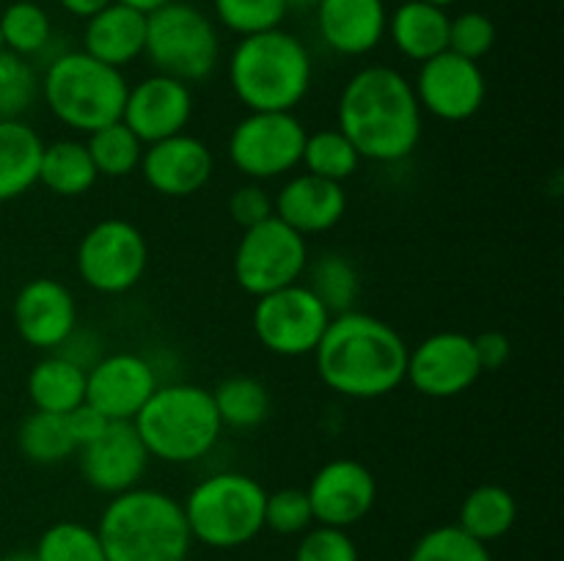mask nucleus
Listing matches in <instances>:
<instances>
[{
	"label": "nucleus",
	"mask_w": 564,
	"mask_h": 561,
	"mask_svg": "<svg viewBox=\"0 0 564 561\" xmlns=\"http://www.w3.org/2000/svg\"><path fill=\"white\" fill-rule=\"evenodd\" d=\"M336 130L356 146L361 160H405L422 138V108L408 77L391 66L356 72L339 97Z\"/></svg>",
	"instance_id": "obj_1"
},
{
	"label": "nucleus",
	"mask_w": 564,
	"mask_h": 561,
	"mask_svg": "<svg viewBox=\"0 0 564 561\" xmlns=\"http://www.w3.org/2000/svg\"><path fill=\"white\" fill-rule=\"evenodd\" d=\"M408 344L389 322L361 311L330 317L317 350V374L350 399H378L405 380Z\"/></svg>",
	"instance_id": "obj_2"
},
{
	"label": "nucleus",
	"mask_w": 564,
	"mask_h": 561,
	"mask_svg": "<svg viewBox=\"0 0 564 561\" xmlns=\"http://www.w3.org/2000/svg\"><path fill=\"white\" fill-rule=\"evenodd\" d=\"M97 534L108 561H185L193 544L180 501L141 487L113 495Z\"/></svg>",
	"instance_id": "obj_3"
},
{
	"label": "nucleus",
	"mask_w": 564,
	"mask_h": 561,
	"mask_svg": "<svg viewBox=\"0 0 564 561\" xmlns=\"http://www.w3.org/2000/svg\"><path fill=\"white\" fill-rule=\"evenodd\" d=\"M229 80L237 99L251 113L281 110L292 113L312 86V58L292 33L264 31L242 36L229 64Z\"/></svg>",
	"instance_id": "obj_4"
},
{
	"label": "nucleus",
	"mask_w": 564,
	"mask_h": 561,
	"mask_svg": "<svg viewBox=\"0 0 564 561\" xmlns=\"http://www.w3.org/2000/svg\"><path fill=\"white\" fill-rule=\"evenodd\" d=\"M132 427L149 457L182 465L207 457L218 443L224 424L207 388L174 383L154 388L147 405L132 418Z\"/></svg>",
	"instance_id": "obj_5"
},
{
	"label": "nucleus",
	"mask_w": 564,
	"mask_h": 561,
	"mask_svg": "<svg viewBox=\"0 0 564 561\" xmlns=\"http://www.w3.org/2000/svg\"><path fill=\"white\" fill-rule=\"evenodd\" d=\"M127 80L119 69L91 58L88 53H64L50 64L42 97L50 113L66 127L97 132L121 121L127 102Z\"/></svg>",
	"instance_id": "obj_6"
},
{
	"label": "nucleus",
	"mask_w": 564,
	"mask_h": 561,
	"mask_svg": "<svg viewBox=\"0 0 564 561\" xmlns=\"http://www.w3.org/2000/svg\"><path fill=\"white\" fill-rule=\"evenodd\" d=\"M264 493L246 473H215L187 493L185 512L191 537L209 548L229 550L248 544L264 528Z\"/></svg>",
	"instance_id": "obj_7"
},
{
	"label": "nucleus",
	"mask_w": 564,
	"mask_h": 561,
	"mask_svg": "<svg viewBox=\"0 0 564 561\" xmlns=\"http://www.w3.org/2000/svg\"><path fill=\"white\" fill-rule=\"evenodd\" d=\"M158 75H169L182 82L204 80L218 61V33L213 22L187 3H165L147 14V44Z\"/></svg>",
	"instance_id": "obj_8"
},
{
	"label": "nucleus",
	"mask_w": 564,
	"mask_h": 561,
	"mask_svg": "<svg viewBox=\"0 0 564 561\" xmlns=\"http://www.w3.org/2000/svg\"><path fill=\"white\" fill-rule=\"evenodd\" d=\"M306 264V237L292 231L273 215L242 231L235 251V278L248 295L262 297L297 284Z\"/></svg>",
	"instance_id": "obj_9"
},
{
	"label": "nucleus",
	"mask_w": 564,
	"mask_h": 561,
	"mask_svg": "<svg viewBox=\"0 0 564 561\" xmlns=\"http://www.w3.org/2000/svg\"><path fill=\"white\" fill-rule=\"evenodd\" d=\"M147 237L130 220L108 218L86 231L77 245V273L83 284L102 295L132 289L147 273Z\"/></svg>",
	"instance_id": "obj_10"
},
{
	"label": "nucleus",
	"mask_w": 564,
	"mask_h": 561,
	"mask_svg": "<svg viewBox=\"0 0 564 561\" xmlns=\"http://www.w3.org/2000/svg\"><path fill=\"white\" fill-rule=\"evenodd\" d=\"M330 322V311L308 286L297 284L257 297L253 333L264 350L284 358L312 355Z\"/></svg>",
	"instance_id": "obj_11"
},
{
	"label": "nucleus",
	"mask_w": 564,
	"mask_h": 561,
	"mask_svg": "<svg viewBox=\"0 0 564 561\" xmlns=\"http://www.w3.org/2000/svg\"><path fill=\"white\" fill-rule=\"evenodd\" d=\"M306 135L295 113L257 110L231 132L229 157L240 174L251 179H273L301 165Z\"/></svg>",
	"instance_id": "obj_12"
},
{
	"label": "nucleus",
	"mask_w": 564,
	"mask_h": 561,
	"mask_svg": "<svg viewBox=\"0 0 564 561\" xmlns=\"http://www.w3.org/2000/svg\"><path fill=\"white\" fill-rule=\"evenodd\" d=\"M482 374L474 339L455 330L427 336L408 352L405 380L430 399H452L471 388Z\"/></svg>",
	"instance_id": "obj_13"
},
{
	"label": "nucleus",
	"mask_w": 564,
	"mask_h": 561,
	"mask_svg": "<svg viewBox=\"0 0 564 561\" xmlns=\"http://www.w3.org/2000/svg\"><path fill=\"white\" fill-rule=\"evenodd\" d=\"M413 94L419 99V108L433 113L435 119L466 121L482 108L488 82H485L477 61H468L444 50V53L424 61Z\"/></svg>",
	"instance_id": "obj_14"
},
{
	"label": "nucleus",
	"mask_w": 564,
	"mask_h": 561,
	"mask_svg": "<svg viewBox=\"0 0 564 561\" xmlns=\"http://www.w3.org/2000/svg\"><path fill=\"white\" fill-rule=\"evenodd\" d=\"M312 515L319 526L350 528L372 512L378 501V482L358 460H330L314 473L306 490Z\"/></svg>",
	"instance_id": "obj_15"
},
{
	"label": "nucleus",
	"mask_w": 564,
	"mask_h": 561,
	"mask_svg": "<svg viewBox=\"0 0 564 561\" xmlns=\"http://www.w3.org/2000/svg\"><path fill=\"white\" fill-rule=\"evenodd\" d=\"M154 388V369L135 352H116L86 369V405H91L105 421H132Z\"/></svg>",
	"instance_id": "obj_16"
},
{
	"label": "nucleus",
	"mask_w": 564,
	"mask_h": 561,
	"mask_svg": "<svg viewBox=\"0 0 564 561\" xmlns=\"http://www.w3.org/2000/svg\"><path fill=\"white\" fill-rule=\"evenodd\" d=\"M193 113V97L187 82L169 75H152L127 88L121 121L135 132L141 143H158L185 132Z\"/></svg>",
	"instance_id": "obj_17"
},
{
	"label": "nucleus",
	"mask_w": 564,
	"mask_h": 561,
	"mask_svg": "<svg viewBox=\"0 0 564 561\" xmlns=\"http://www.w3.org/2000/svg\"><path fill=\"white\" fill-rule=\"evenodd\" d=\"M77 451H80L83 479L105 495H119L138 487L149 462L132 421H110L99 438Z\"/></svg>",
	"instance_id": "obj_18"
},
{
	"label": "nucleus",
	"mask_w": 564,
	"mask_h": 561,
	"mask_svg": "<svg viewBox=\"0 0 564 561\" xmlns=\"http://www.w3.org/2000/svg\"><path fill=\"white\" fill-rule=\"evenodd\" d=\"M138 168L143 170V179L154 193L185 198L202 190L213 179L215 160L207 143L180 132L165 141L149 143Z\"/></svg>",
	"instance_id": "obj_19"
},
{
	"label": "nucleus",
	"mask_w": 564,
	"mask_h": 561,
	"mask_svg": "<svg viewBox=\"0 0 564 561\" xmlns=\"http://www.w3.org/2000/svg\"><path fill=\"white\" fill-rule=\"evenodd\" d=\"M14 328L36 350L64 346L77 328L75 297L53 278L28 280L14 300Z\"/></svg>",
	"instance_id": "obj_20"
},
{
	"label": "nucleus",
	"mask_w": 564,
	"mask_h": 561,
	"mask_svg": "<svg viewBox=\"0 0 564 561\" xmlns=\"http://www.w3.org/2000/svg\"><path fill=\"white\" fill-rule=\"evenodd\" d=\"M347 196L339 182L297 174L286 182L273 201V215L301 237L323 234L345 218Z\"/></svg>",
	"instance_id": "obj_21"
},
{
	"label": "nucleus",
	"mask_w": 564,
	"mask_h": 561,
	"mask_svg": "<svg viewBox=\"0 0 564 561\" xmlns=\"http://www.w3.org/2000/svg\"><path fill=\"white\" fill-rule=\"evenodd\" d=\"M319 33L336 53H369L386 33L383 0H319Z\"/></svg>",
	"instance_id": "obj_22"
},
{
	"label": "nucleus",
	"mask_w": 564,
	"mask_h": 561,
	"mask_svg": "<svg viewBox=\"0 0 564 561\" xmlns=\"http://www.w3.org/2000/svg\"><path fill=\"white\" fill-rule=\"evenodd\" d=\"M83 44L91 58L121 69L143 53L147 44V14L130 9V6L110 3L94 16H88Z\"/></svg>",
	"instance_id": "obj_23"
},
{
	"label": "nucleus",
	"mask_w": 564,
	"mask_h": 561,
	"mask_svg": "<svg viewBox=\"0 0 564 561\" xmlns=\"http://www.w3.org/2000/svg\"><path fill=\"white\" fill-rule=\"evenodd\" d=\"M44 143L20 119H0V204L20 198L39 182Z\"/></svg>",
	"instance_id": "obj_24"
},
{
	"label": "nucleus",
	"mask_w": 564,
	"mask_h": 561,
	"mask_svg": "<svg viewBox=\"0 0 564 561\" xmlns=\"http://www.w3.org/2000/svg\"><path fill=\"white\" fill-rule=\"evenodd\" d=\"M28 399L33 410L66 416L86 402V369L66 355L44 358L28 374Z\"/></svg>",
	"instance_id": "obj_25"
},
{
	"label": "nucleus",
	"mask_w": 564,
	"mask_h": 561,
	"mask_svg": "<svg viewBox=\"0 0 564 561\" xmlns=\"http://www.w3.org/2000/svg\"><path fill=\"white\" fill-rule=\"evenodd\" d=\"M391 38L402 55L424 64L446 50L449 16L438 6H430L424 0H408L391 16Z\"/></svg>",
	"instance_id": "obj_26"
},
{
	"label": "nucleus",
	"mask_w": 564,
	"mask_h": 561,
	"mask_svg": "<svg viewBox=\"0 0 564 561\" xmlns=\"http://www.w3.org/2000/svg\"><path fill=\"white\" fill-rule=\"evenodd\" d=\"M518 520V504L516 495L501 484H479L477 490L466 495L460 506V520L457 526L468 534V537L479 539V542H494L501 539Z\"/></svg>",
	"instance_id": "obj_27"
},
{
	"label": "nucleus",
	"mask_w": 564,
	"mask_h": 561,
	"mask_svg": "<svg viewBox=\"0 0 564 561\" xmlns=\"http://www.w3.org/2000/svg\"><path fill=\"white\" fill-rule=\"evenodd\" d=\"M97 176L99 174L94 168L86 143L55 141L44 146L42 163H39V182L55 196H83V193L91 190Z\"/></svg>",
	"instance_id": "obj_28"
},
{
	"label": "nucleus",
	"mask_w": 564,
	"mask_h": 561,
	"mask_svg": "<svg viewBox=\"0 0 564 561\" xmlns=\"http://www.w3.org/2000/svg\"><path fill=\"white\" fill-rule=\"evenodd\" d=\"M17 446H20L22 457L36 462V465H55V462H64L66 457H72L77 451L66 416L44 410H33L20 424Z\"/></svg>",
	"instance_id": "obj_29"
},
{
	"label": "nucleus",
	"mask_w": 564,
	"mask_h": 561,
	"mask_svg": "<svg viewBox=\"0 0 564 561\" xmlns=\"http://www.w3.org/2000/svg\"><path fill=\"white\" fill-rule=\"evenodd\" d=\"M215 402V410L224 427L231 429H253L268 418L270 413V394L259 380L235 374L226 377L224 383L209 391Z\"/></svg>",
	"instance_id": "obj_30"
},
{
	"label": "nucleus",
	"mask_w": 564,
	"mask_h": 561,
	"mask_svg": "<svg viewBox=\"0 0 564 561\" xmlns=\"http://www.w3.org/2000/svg\"><path fill=\"white\" fill-rule=\"evenodd\" d=\"M86 148L91 154V163L97 168V174L110 176V179L132 174L141 165L143 157V143L138 141L135 132L124 121H113V124L91 132Z\"/></svg>",
	"instance_id": "obj_31"
},
{
	"label": "nucleus",
	"mask_w": 564,
	"mask_h": 561,
	"mask_svg": "<svg viewBox=\"0 0 564 561\" xmlns=\"http://www.w3.org/2000/svg\"><path fill=\"white\" fill-rule=\"evenodd\" d=\"M301 163L306 165V174L341 185V182L356 174L361 157L339 130H319L314 135H306Z\"/></svg>",
	"instance_id": "obj_32"
},
{
	"label": "nucleus",
	"mask_w": 564,
	"mask_h": 561,
	"mask_svg": "<svg viewBox=\"0 0 564 561\" xmlns=\"http://www.w3.org/2000/svg\"><path fill=\"white\" fill-rule=\"evenodd\" d=\"M306 286L328 308L330 317L352 311V302L358 300V289H361L356 267L345 256H336V253L317 258V264L308 273Z\"/></svg>",
	"instance_id": "obj_33"
},
{
	"label": "nucleus",
	"mask_w": 564,
	"mask_h": 561,
	"mask_svg": "<svg viewBox=\"0 0 564 561\" xmlns=\"http://www.w3.org/2000/svg\"><path fill=\"white\" fill-rule=\"evenodd\" d=\"M33 553L39 561H108L97 528L72 520L50 526Z\"/></svg>",
	"instance_id": "obj_34"
},
{
	"label": "nucleus",
	"mask_w": 564,
	"mask_h": 561,
	"mask_svg": "<svg viewBox=\"0 0 564 561\" xmlns=\"http://www.w3.org/2000/svg\"><path fill=\"white\" fill-rule=\"evenodd\" d=\"M0 38L9 47V53L33 55L44 50L50 42V16L42 6L31 0L11 3L0 16Z\"/></svg>",
	"instance_id": "obj_35"
},
{
	"label": "nucleus",
	"mask_w": 564,
	"mask_h": 561,
	"mask_svg": "<svg viewBox=\"0 0 564 561\" xmlns=\"http://www.w3.org/2000/svg\"><path fill=\"white\" fill-rule=\"evenodd\" d=\"M408 561H494V556L488 544L468 537L460 526H438L413 544Z\"/></svg>",
	"instance_id": "obj_36"
},
{
	"label": "nucleus",
	"mask_w": 564,
	"mask_h": 561,
	"mask_svg": "<svg viewBox=\"0 0 564 561\" xmlns=\"http://www.w3.org/2000/svg\"><path fill=\"white\" fill-rule=\"evenodd\" d=\"M218 20L240 36H253L279 28L284 20V0H215Z\"/></svg>",
	"instance_id": "obj_37"
},
{
	"label": "nucleus",
	"mask_w": 564,
	"mask_h": 561,
	"mask_svg": "<svg viewBox=\"0 0 564 561\" xmlns=\"http://www.w3.org/2000/svg\"><path fill=\"white\" fill-rule=\"evenodd\" d=\"M36 75L17 53H0V119H17L36 97Z\"/></svg>",
	"instance_id": "obj_38"
},
{
	"label": "nucleus",
	"mask_w": 564,
	"mask_h": 561,
	"mask_svg": "<svg viewBox=\"0 0 564 561\" xmlns=\"http://www.w3.org/2000/svg\"><path fill=\"white\" fill-rule=\"evenodd\" d=\"M312 522L314 515L306 490L286 487L279 493H268V498H264V528H270V531L290 537V534L308 531Z\"/></svg>",
	"instance_id": "obj_39"
},
{
	"label": "nucleus",
	"mask_w": 564,
	"mask_h": 561,
	"mask_svg": "<svg viewBox=\"0 0 564 561\" xmlns=\"http://www.w3.org/2000/svg\"><path fill=\"white\" fill-rule=\"evenodd\" d=\"M496 44V25L488 14L479 11H466V14L449 20V38L446 50L463 55L468 61H479L488 55Z\"/></svg>",
	"instance_id": "obj_40"
},
{
	"label": "nucleus",
	"mask_w": 564,
	"mask_h": 561,
	"mask_svg": "<svg viewBox=\"0 0 564 561\" xmlns=\"http://www.w3.org/2000/svg\"><path fill=\"white\" fill-rule=\"evenodd\" d=\"M295 561H361L347 528L317 526L297 544Z\"/></svg>",
	"instance_id": "obj_41"
},
{
	"label": "nucleus",
	"mask_w": 564,
	"mask_h": 561,
	"mask_svg": "<svg viewBox=\"0 0 564 561\" xmlns=\"http://www.w3.org/2000/svg\"><path fill=\"white\" fill-rule=\"evenodd\" d=\"M229 215L237 226H242V231L251 229V226L262 223V220L273 218V198L262 190L259 185H246L240 190L231 193L229 198Z\"/></svg>",
	"instance_id": "obj_42"
},
{
	"label": "nucleus",
	"mask_w": 564,
	"mask_h": 561,
	"mask_svg": "<svg viewBox=\"0 0 564 561\" xmlns=\"http://www.w3.org/2000/svg\"><path fill=\"white\" fill-rule=\"evenodd\" d=\"M474 350H477V361L482 366V372H499L510 361L512 344L499 330H485V333H479L474 339Z\"/></svg>",
	"instance_id": "obj_43"
},
{
	"label": "nucleus",
	"mask_w": 564,
	"mask_h": 561,
	"mask_svg": "<svg viewBox=\"0 0 564 561\" xmlns=\"http://www.w3.org/2000/svg\"><path fill=\"white\" fill-rule=\"evenodd\" d=\"M66 421H69L72 438H75L77 449H83V446L91 443L94 438H99V435H102V429L110 424V421H105V418L99 416L91 405H86V402H83L80 407H75L72 413H66Z\"/></svg>",
	"instance_id": "obj_44"
},
{
	"label": "nucleus",
	"mask_w": 564,
	"mask_h": 561,
	"mask_svg": "<svg viewBox=\"0 0 564 561\" xmlns=\"http://www.w3.org/2000/svg\"><path fill=\"white\" fill-rule=\"evenodd\" d=\"M61 6H64L66 11H69V14H75V16H94L97 14V11H102L105 6H110L113 3V0H58Z\"/></svg>",
	"instance_id": "obj_45"
},
{
	"label": "nucleus",
	"mask_w": 564,
	"mask_h": 561,
	"mask_svg": "<svg viewBox=\"0 0 564 561\" xmlns=\"http://www.w3.org/2000/svg\"><path fill=\"white\" fill-rule=\"evenodd\" d=\"M116 3L130 6V9L141 11V14H152V11L163 9V6L171 3V0H116Z\"/></svg>",
	"instance_id": "obj_46"
},
{
	"label": "nucleus",
	"mask_w": 564,
	"mask_h": 561,
	"mask_svg": "<svg viewBox=\"0 0 564 561\" xmlns=\"http://www.w3.org/2000/svg\"><path fill=\"white\" fill-rule=\"evenodd\" d=\"M0 561H39L33 550H17V553L0 556Z\"/></svg>",
	"instance_id": "obj_47"
},
{
	"label": "nucleus",
	"mask_w": 564,
	"mask_h": 561,
	"mask_svg": "<svg viewBox=\"0 0 564 561\" xmlns=\"http://www.w3.org/2000/svg\"><path fill=\"white\" fill-rule=\"evenodd\" d=\"M286 3V9H290V6H312V3H317V0H284Z\"/></svg>",
	"instance_id": "obj_48"
},
{
	"label": "nucleus",
	"mask_w": 564,
	"mask_h": 561,
	"mask_svg": "<svg viewBox=\"0 0 564 561\" xmlns=\"http://www.w3.org/2000/svg\"><path fill=\"white\" fill-rule=\"evenodd\" d=\"M424 3L438 6V9H446V6H452V3H455V0H424Z\"/></svg>",
	"instance_id": "obj_49"
}]
</instances>
